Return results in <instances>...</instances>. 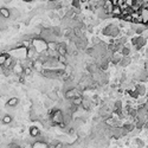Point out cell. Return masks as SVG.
Wrapping results in <instances>:
<instances>
[{
	"label": "cell",
	"mask_w": 148,
	"mask_h": 148,
	"mask_svg": "<svg viewBox=\"0 0 148 148\" xmlns=\"http://www.w3.org/2000/svg\"><path fill=\"white\" fill-rule=\"evenodd\" d=\"M30 135L32 136V137H38L40 135V130H39V128L38 127H36V126H32L30 128Z\"/></svg>",
	"instance_id": "obj_15"
},
{
	"label": "cell",
	"mask_w": 148,
	"mask_h": 148,
	"mask_svg": "<svg viewBox=\"0 0 148 148\" xmlns=\"http://www.w3.org/2000/svg\"><path fill=\"white\" fill-rule=\"evenodd\" d=\"M12 71H13L14 75L21 76L23 74H24V65H23L21 63H15L14 66L12 68Z\"/></svg>",
	"instance_id": "obj_8"
},
{
	"label": "cell",
	"mask_w": 148,
	"mask_h": 148,
	"mask_svg": "<svg viewBox=\"0 0 148 148\" xmlns=\"http://www.w3.org/2000/svg\"><path fill=\"white\" fill-rule=\"evenodd\" d=\"M65 98L66 100H72L75 97H78V96H82V92L78 90V88H70V89H66L65 90V94H64Z\"/></svg>",
	"instance_id": "obj_5"
},
{
	"label": "cell",
	"mask_w": 148,
	"mask_h": 148,
	"mask_svg": "<svg viewBox=\"0 0 148 148\" xmlns=\"http://www.w3.org/2000/svg\"><path fill=\"white\" fill-rule=\"evenodd\" d=\"M135 141H136V143H137V145L140 146V147H143V146H145V143H143V142H142V141H141V140H140V139H136Z\"/></svg>",
	"instance_id": "obj_21"
},
{
	"label": "cell",
	"mask_w": 148,
	"mask_h": 148,
	"mask_svg": "<svg viewBox=\"0 0 148 148\" xmlns=\"http://www.w3.org/2000/svg\"><path fill=\"white\" fill-rule=\"evenodd\" d=\"M32 45L35 46L38 53H43L48 50V42L43 39L42 37H35L32 39Z\"/></svg>",
	"instance_id": "obj_3"
},
{
	"label": "cell",
	"mask_w": 148,
	"mask_h": 148,
	"mask_svg": "<svg viewBox=\"0 0 148 148\" xmlns=\"http://www.w3.org/2000/svg\"><path fill=\"white\" fill-rule=\"evenodd\" d=\"M18 104H19V98L18 97H11V98L7 100V103H6L7 107H11V108L17 107Z\"/></svg>",
	"instance_id": "obj_11"
},
{
	"label": "cell",
	"mask_w": 148,
	"mask_h": 148,
	"mask_svg": "<svg viewBox=\"0 0 148 148\" xmlns=\"http://www.w3.org/2000/svg\"><path fill=\"white\" fill-rule=\"evenodd\" d=\"M0 17H3L5 19L11 18V9L7 6H0Z\"/></svg>",
	"instance_id": "obj_7"
},
{
	"label": "cell",
	"mask_w": 148,
	"mask_h": 148,
	"mask_svg": "<svg viewBox=\"0 0 148 148\" xmlns=\"http://www.w3.org/2000/svg\"><path fill=\"white\" fill-rule=\"evenodd\" d=\"M1 1H3V4L7 5V4H10V3H12V0H1Z\"/></svg>",
	"instance_id": "obj_22"
},
{
	"label": "cell",
	"mask_w": 148,
	"mask_h": 148,
	"mask_svg": "<svg viewBox=\"0 0 148 148\" xmlns=\"http://www.w3.org/2000/svg\"><path fill=\"white\" fill-rule=\"evenodd\" d=\"M136 90H137L140 96L146 95V87H145L143 84H136Z\"/></svg>",
	"instance_id": "obj_17"
},
{
	"label": "cell",
	"mask_w": 148,
	"mask_h": 148,
	"mask_svg": "<svg viewBox=\"0 0 148 148\" xmlns=\"http://www.w3.org/2000/svg\"><path fill=\"white\" fill-rule=\"evenodd\" d=\"M131 45L134 46V49L136 51H139V50L143 49L147 45V39L141 35H135L133 38H131Z\"/></svg>",
	"instance_id": "obj_4"
},
{
	"label": "cell",
	"mask_w": 148,
	"mask_h": 148,
	"mask_svg": "<svg viewBox=\"0 0 148 148\" xmlns=\"http://www.w3.org/2000/svg\"><path fill=\"white\" fill-rule=\"evenodd\" d=\"M120 52L122 53V56H130V53H131V48H130V45H129V44L123 45Z\"/></svg>",
	"instance_id": "obj_12"
},
{
	"label": "cell",
	"mask_w": 148,
	"mask_h": 148,
	"mask_svg": "<svg viewBox=\"0 0 148 148\" xmlns=\"http://www.w3.org/2000/svg\"><path fill=\"white\" fill-rule=\"evenodd\" d=\"M48 97H49L50 100H52V101H58V100H59L58 94H57L56 91H49V92H48Z\"/></svg>",
	"instance_id": "obj_19"
},
{
	"label": "cell",
	"mask_w": 148,
	"mask_h": 148,
	"mask_svg": "<svg viewBox=\"0 0 148 148\" xmlns=\"http://www.w3.org/2000/svg\"><path fill=\"white\" fill-rule=\"evenodd\" d=\"M142 1H143V3H148V0H142Z\"/></svg>",
	"instance_id": "obj_24"
},
{
	"label": "cell",
	"mask_w": 148,
	"mask_h": 148,
	"mask_svg": "<svg viewBox=\"0 0 148 148\" xmlns=\"http://www.w3.org/2000/svg\"><path fill=\"white\" fill-rule=\"evenodd\" d=\"M84 110H90V109L92 108V102L90 100H83V102H82V106H81Z\"/></svg>",
	"instance_id": "obj_16"
},
{
	"label": "cell",
	"mask_w": 148,
	"mask_h": 148,
	"mask_svg": "<svg viewBox=\"0 0 148 148\" xmlns=\"http://www.w3.org/2000/svg\"><path fill=\"white\" fill-rule=\"evenodd\" d=\"M20 17H21V12L17 9V7H12V9H11V19L17 20Z\"/></svg>",
	"instance_id": "obj_10"
},
{
	"label": "cell",
	"mask_w": 148,
	"mask_h": 148,
	"mask_svg": "<svg viewBox=\"0 0 148 148\" xmlns=\"http://www.w3.org/2000/svg\"><path fill=\"white\" fill-rule=\"evenodd\" d=\"M9 57H11L10 51H5V52H1V53H0V65H3V66H4L6 59L9 58Z\"/></svg>",
	"instance_id": "obj_13"
},
{
	"label": "cell",
	"mask_w": 148,
	"mask_h": 148,
	"mask_svg": "<svg viewBox=\"0 0 148 148\" xmlns=\"http://www.w3.org/2000/svg\"><path fill=\"white\" fill-rule=\"evenodd\" d=\"M49 115H50V119H51V123L52 124H57V126H59L60 123L65 122L64 121V113H63L62 109H53Z\"/></svg>",
	"instance_id": "obj_2"
},
{
	"label": "cell",
	"mask_w": 148,
	"mask_h": 148,
	"mask_svg": "<svg viewBox=\"0 0 148 148\" xmlns=\"http://www.w3.org/2000/svg\"><path fill=\"white\" fill-rule=\"evenodd\" d=\"M131 60H133V59H131V57L130 56H123L122 57V59H121V62H120V65L121 66H128L130 63H131Z\"/></svg>",
	"instance_id": "obj_14"
},
{
	"label": "cell",
	"mask_w": 148,
	"mask_h": 148,
	"mask_svg": "<svg viewBox=\"0 0 148 148\" xmlns=\"http://www.w3.org/2000/svg\"><path fill=\"white\" fill-rule=\"evenodd\" d=\"M1 121H3L4 124H10V123L13 121V119H12V116H11V115H4Z\"/></svg>",
	"instance_id": "obj_20"
},
{
	"label": "cell",
	"mask_w": 148,
	"mask_h": 148,
	"mask_svg": "<svg viewBox=\"0 0 148 148\" xmlns=\"http://www.w3.org/2000/svg\"><path fill=\"white\" fill-rule=\"evenodd\" d=\"M83 96H78V97H75V98H72L71 101H72V104H75V106H77V107H81L82 106V102H83Z\"/></svg>",
	"instance_id": "obj_18"
},
{
	"label": "cell",
	"mask_w": 148,
	"mask_h": 148,
	"mask_svg": "<svg viewBox=\"0 0 148 148\" xmlns=\"http://www.w3.org/2000/svg\"><path fill=\"white\" fill-rule=\"evenodd\" d=\"M120 32H121V29L119 24H116V23H110V24H108L102 29V35L106 37L117 38L120 37Z\"/></svg>",
	"instance_id": "obj_1"
},
{
	"label": "cell",
	"mask_w": 148,
	"mask_h": 148,
	"mask_svg": "<svg viewBox=\"0 0 148 148\" xmlns=\"http://www.w3.org/2000/svg\"><path fill=\"white\" fill-rule=\"evenodd\" d=\"M122 13H123V11H122V9H121V6H114L113 7V11H111V17H114V18H121L122 17Z\"/></svg>",
	"instance_id": "obj_9"
},
{
	"label": "cell",
	"mask_w": 148,
	"mask_h": 148,
	"mask_svg": "<svg viewBox=\"0 0 148 148\" xmlns=\"http://www.w3.org/2000/svg\"><path fill=\"white\" fill-rule=\"evenodd\" d=\"M24 3H32V1H35V0H23Z\"/></svg>",
	"instance_id": "obj_23"
},
{
	"label": "cell",
	"mask_w": 148,
	"mask_h": 148,
	"mask_svg": "<svg viewBox=\"0 0 148 148\" xmlns=\"http://www.w3.org/2000/svg\"><path fill=\"white\" fill-rule=\"evenodd\" d=\"M57 53L58 54H64V56H68V44L64 42H58V46H57Z\"/></svg>",
	"instance_id": "obj_6"
}]
</instances>
